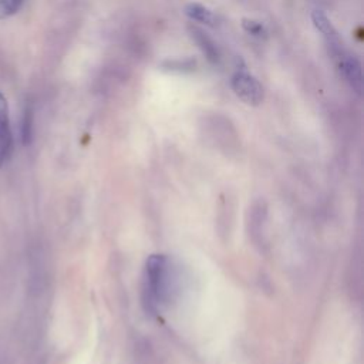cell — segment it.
I'll return each instance as SVG.
<instances>
[{"mask_svg": "<svg viewBox=\"0 0 364 364\" xmlns=\"http://www.w3.org/2000/svg\"><path fill=\"white\" fill-rule=\"evenodd\" d=\"M172 275L168 259L161 255L151 256L145 267V285L144 296L145 305L151 312H157V309L168 301L171 296Z\"/></svg>", "mask_w": 364, "mask_h": 364, "instance_id": "1", "label": "cell"}, {"mask_svg": "<svg viewBox=\"0 0 364 364\" xmlns=\"http://www.w3.org/2000/svg\"><path fill=\"white\" fill-rule=\"evenodd\" d=\"M232 88L235 94L247 104L258 106L263 100V88L260 83L245 70H239L233 74Z\"/></svg>", "mask_w": 364, "mask_h": 364, "instance_id": "2", "label": "cell"}, {"mask_svg": "<svg viewBox=\"0 0 364 364\" xmlns=\"http://www.w3.org/2000/svg\"><path fill=\"white\" fill-rule=\"evenodd\" d=\"M312 20H313V24L315 27L319 30V32L322 33L326 44H327V49H329V53L331 54V57L335 60H339L347 53L345 50V44L338 33V30L333 27L331 22L329 20V17L322 12V10H315L312 13Z\"/></svg>", "mask_w": 364, "mask_h": 364, "instance_id": "3", "label": "cell"}, {"mask_svg": "<svg viewBox=\"0 0 364 364\" xmlns=\"http://www.w3.org/2000/svg\"><path fill=\"white\" fill-rule=\"evenodd\" d=\"M338 63L345 80L349 83L354 93L360 96L363 91V72L358 60L354 56L346 53Z\"/></svg>", "mask_w": 364, "mask_h": 364, "instance_id": "4", "label": "cell"}, {"mask_svg": "<svg viewBox=\"0 0 364 364\" xmlns=\"http://www.w3.org/2000/svg\"><path fill=\"white\" fill-rule=\"evenodd\" d=\"M13 147V137L9 124V118L0 119V167L9 160Z\"/></svg>", "mask_w": 364, "mask_h": 364, "instance_id": "5", "label": "cell"}, {"mask_svg": "<svg viewBox=\"0 0 364 364\" xmlns=\"http://www.w3.org/2000/svg\"><path fill=\"white\" fill-rule=\"evenodd\" d=\"M191 35H192V39L199 44V47H201V50L204 51V54L210 60V62L217 63L218 60H220V51H218L215 43L212 42V40L202 32V30H199V28H197V27H192V28H191Z\"/></svg>", "mask_w": 364, "mask_h": 364, "instance_id": "6", "label": "cell"}, {"mask_svg": "<svg viewBox=\"0 0 364 364\" xmlns=\"http://www.w3.org/2000/svg\"><path fill=\"white\" fill-rule=\"evenodd\" d=\"M185 15L199 23H204L206 26H217L218 24V17L212 13L208 8L198 5V3H191L185 8Z\"/></svg>", "mask_w": 364, "mask_h": 364, "instance_id": "7", "label": "cell"}, {"mask_svg": "<svg viewBox=\"0 0 364 364\" xmlns=\"http://www.w3.org/2000/svg\"><path fill=\"white\" fill-rule=\"evenodd\" d=\"M32 137H33V110L30 106L26 107L24 114H23V119H22V140L23 144L27 145L32 142Z\"/></svg>", "mask_w": 364, "mask_h": 364, "instance_id": "8", "label": "cell"}, {"mask_svg": "<svg viewBox=\"0 0 364 364\" xmlns=\"http://www.w3.org/2000/svg\"><path fill=\"white\" fill-rule=\"evenodd\" d=\"M23 3L24 0H0V19H8L16 15Z\"/></svg>", "mask_w": 364, "mask_h": 364, "instance_id": "9", "label": "cell"}, {"mask_svg": "<svg viewBox=\"0 0 364 364\" xmlns=\"http://www.w3.org/2000/svg\"><path fill=\"white\" fill-rule=\"evenodd\" d=\"M244 27L248 33H251L252 36H256V38H263L266 35V30L265 27L262 26V23L259 22H255V20H248L245 19L244 20Z\"/></svg>", "mask_w": 364, "mask_h": 364, "instance_id": "10", "label": "cell"}]
</instances>
